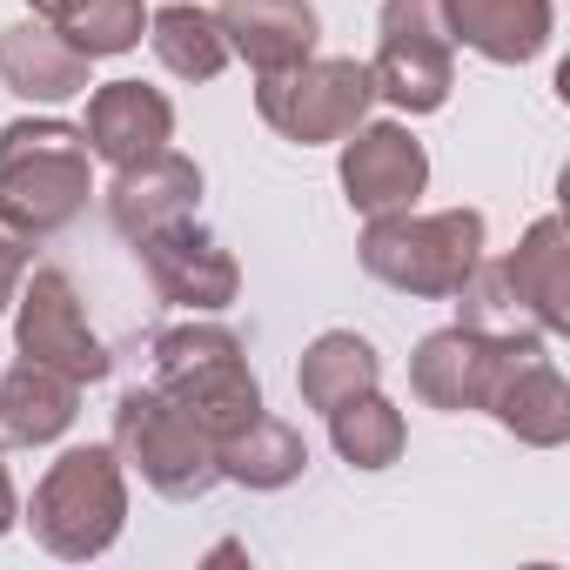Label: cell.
<instances>
[{"mask_svg": "<svg viewBox=\"0 0 570 570\" xmlns=\"http://www.w3.org/2000/svg\"><path fill=\"white\" fill-rule=\"evenodd\" d=\"M88 135L68 121H8L0 128V222L28 242L68 228L88 208Z\"/></svg>", "mask_w": 570, "mask_h": 570, "instance_id": "cell-1", "label": "cell"}, {"mask_svg": "<svg viewBox=\"0 0 570 570\" xmlns=\"http://www.w3.org/2000/svg\"><path fill=\"white\" fill-rule=\"evenodd\" d=\"M121 517H128V483H121V450L115 443H81V450H61L28 503V523L35 537L55 550V557H101L115 537H121Z\"/></svg>", "mask_w": 570, "mask_h": 570, "instance_id": "cell-2", "label": "cell"}, {"mask_svg": "<svg viewBox=\"0 0 570 570\" xmlns=\"http://www.w3.org/2000/svg\"><path fill=\"white\" fill-rule=\"evenodd\" d=\"M483 262V215L436 208V215H376L363 235V268L403 296H456L470 268Z\"/></svg>", "mask_w": 570, "mask_h": 570, "instance_id": "cell-3", "label": "cell"}, {"mask_svg": "<svg viewBox=\"0 0 570 570\" xmlns=\"http://www.w3.org/2000/svg\"><path fill=\"white\" fill-rule=\"evenodd\" d=\"M155 390L175 396L215 443L235 436L248 416H262V383H255L242 343L215 323H188V330L155 336Z\"/></svg>", "mask_w": 570, "mask_h": 570, "instance_id": "cell-4", "label": "cell"}, {"mask_svg": "<svg viewBox=\"0 0 570 570\" xmlns=\"http://www.w3.org/2000/svg\"><path fill=\"white\" fill-rule=\"evenodd\" d=\"M115 450L141 470L148 490H161V497H175V503H195V497H208V490L222 483V470H215V436H208L175 396H161L155 383H148V390H128V396L115 403Z\"/></svg>", "mask_w": 570, "mask_h": 570, "instance_id": "cell-5", "label": "cell"}, {"mask_svg": "<svg viewBox=\"0 0 570 570\" xmlns=\"http://www.w3.org/2000/svg\"><path fill=\"white\" fill-rule=\"evenodd\" d=\"M376 101V81L363 61H296V68H282V75H262L255 88V108L262 121L282 135V141H343L350 128H363Z\"/></svg>", "mask_w": 570, "mask_h": 570, "instance_id": "cell-6", "label": "cell"}, {"mask_svg": "<svg viewBox=\"0 0 570 570\" xmlns=\"http://www.w3.org/2000/svg\"><path fill=\"white\" fill-rule=\"evenodd\" d=\"M450 28H443V0H383V41L370 61V81L383 101H396L403 115H436L456 88V61H450Z\"/></svg>", "mask_w": 570, "mask_h": 570, "instance_id": "cell-7", "label": "cell"}, {"mask_svg": "<svg viewBox=\"0 0 570 570\" xmlns=\"http://www.w3.org/2000/svg\"><path fill=\"white\" fill-rule=\"evenodd\" d=\"M21 316H14V343L28 363H48L75 383H101L108 376V343L88 330V309L75 296V282L61 268H35L21 282Z\"/></svg>", "mask_w": 570, "mask_h": 570, "instance_id": "cell-8", "label": "cell"}, {"mask_svg": "<svg viewBox=\"0 0 570 570\" xmlns=\"http://www.w3.org/2000/svg\"><path fill=\"white\" fill-rule=\"evenodd\" d=\"M135 255H141V268H148V282H155V296L175 303V309H228V303L242 296L235 255H228L222 235H208L195 215H181V222L141 235Z\"/></svg>", "mask_w": 570, "mask_h": 570, "instance_id": "cell-9", "label": "cell"}, {"mask_svg": "<svg viewBox=\"0 0 570 570\" xmlns=\"http://www.w3.org/2000/svg\"><path fill=\"white\" fill-rule=\"evenodd\" d=\"M530 343H543V336H483V330H463V323L436 330L410 356V390L430 410H483L497 376H503V363L517 350H530Z\"/></svg>", "mask_w": 570, "mask_h": 570, "instance_id": "cell-10", "label": "cell"}, {"mask_svg": "<svg viewBox=\"0 0 570 570\" xmlns=\"http://www.w3.org/2000/svg\"><path fill=\"white\" fill-rule=\"evenodd\" d=\"M423 181H430V155L403 121H370L343 135V195L356 215L376 222V215L416 208Z\"/></svg>", "mask_w": 570, "mask_h": 570, "instance_id": "cell-11", "label": "cell"}, {"mask_svg": "<svg viewBox=\"0 0 570 570\" xmlns=\"http://www.w3.org/2000/svg\"><path fill=\"white\" fill-rule=\"evenodd\" d=\"M88 155H101L108 168H135L148 155L168 148L175 135V108L161 88H141V81H108L88 95Z\"/></svg>", "mask_w": 570, "mask_h": 570, "instance_id": "cell-12", "label": "cell"}, {"mask_svg": "<svg viewBox=\"0 0 570 570\" xmlns=\"http://www.w3.org/2000/svg\"><path fill=\"white\" fill-rule=\"evenodd\" d=\"M215 28L228 55H242L255 75H282L316 55V8L309 0H222Z\"/></svg>", "mask_w": 570, "mask_h": 570, "instance_id": "cell-13", "label": "cell"}, {"mask_svg": "<svg viewBox=\"0 0 570 570\" xmlns=\"http://www.w3.org/2000/svg\"><path fill=\"white\" fill-rule=\"evenodd\" d=\"M195 202H202V168H195L188 155L161 148V155H148V161H135V168H115L108 222H115L128 242H141V235H155V228L195 215Z\"/></svg>", "mask_w": 570, "mask_h": 570, "instance_id": "cell-14", "label": "cell"}, {"mask_svg": "<svg viewBox=\"0 0 570 570\" xmlns=\"http://www.w3.org/2000/svg\"><path fill=\"white\" fill-rule=\"evenodd\" d=\"M483 410L503 430H517L523 443H537V450H557L570 436V390H563L557 363L543 356V343H530V350H517L503 363V376H497V390H490Z\"/></svg>", "mask_w": 570, "mask_h": 570, "instance_id": "cell-15", "label": "cell"}, {"mask_svg": "<svg viewBox=\"0 0 570 570\" xmlns=\"http://www.w3.org/2000/svg\"><path fill=\"white\" fill-rule=\"evenodd\" d=\"M497 275H503L510 303L537 323V336H563L570 330V248H563V222L557 215H543L517 242V255L497 262Z\"/></svg>", "mask_w": 570, "mask_h": 570, "instance_id": "cell-16", "label": "cell"}, {"mask_svg": "<svg viewBox=\"0 0 570 570\" xmlns=\"http://www.w3.org/2000/svg\"><path fill=\"white\" fill-rule=\"evenodd\" d=\"M550 0H443L450 41L476 48L497 68H523L550 48Z\"/></svg>", "mask_w": 570, "mask_h": 570, "instance_id": "cell-17", "label": "cell"}, {"mask_svg": "<svg viewBox=\"0 0 570 570\" xmlns=\"http://www.w3.org/2000/svg\"><path fill=\"white\" fill-rule=\"evenodd\" d=\"M88 55L68 48L41 14L35 21H14L8 35H0V88L21 95V101H68V95H88Z\"/></svg>", "mask_w": 570, "mask_h": 570, "instance_id": "cell-18", "label": "cell"}, {"mask_svg": "<svg viewBox=\"0 0 570 570\" xmlns=\"http://www.w3.org/2000/svg\"><path fill=\"white\" fill-rule=\"evenodd\" d=\"M81 410V383L48 370V363H14L0 376V443H21V450H41L55 443Z\"/></svg>", "mask_w": 570, "mask_h": 570, "instance_id": "cell-19", "label": "cell"}, {"mask_svg": "<svg viewBox=\"0 0 570 570\" xmlns=\"http://www.w3.org/2000/svg\"><path fill=\"white\" fill-rule=\"evenodd\" d=\"M215 470L242 490H282L309 470V443H303V430L275 423V416H248L235 436L215 443Z\"/></svg>", "mask_w": 570, "mask_h": 570, "instance_id": "cell-20", "label": "cell"}, {"mask_svg": "<svg viewBox=\"0 0 570 570\" xmlns=\"http://www.w3.org/2000/svg\"><path fill=\"white\" fill-rule=\"evenodd\" d=\"M296 383H303V403L330 416L336 403H350V396H363V390L383 383V356H376L370 336H356V330H330V336H316V343L303 350Z\"/></svg>", "mask_w": 570, "mask_h": 570, "instance_id": "cell-21", "label": "cell"}, {"mask_svg": "<svg viewBox=\"0 0 570 570\" xmlns=\"http://www.w3.org/2000/svg\"><path fill=\"white\" fill-rule=\"evenodd\" d=\"M28 8H35L68 48H81L88 61L128 55V48H141V35H148V8H141V0H28Z\"/></svg>", "mask_w": 570, "mask_h": 570, "instance_id": "cell-22", "label": "cell"}, {"mask_svg": "<svg viewBox=\"0 0 570 570\" xmlns=\"http://www.w3.org/2000/svg\"><path fill=\"white\" fill-rule=\"evenodd\" d=\"M148 48H155V61H161L168 75H181V81H215V75L228 68V41H222L215 14H208V8H188V0L148 14Z\"/></svg>", "mask_w": 570, "mask_h": 570, "instance_id": "cell-23", "label": "cell"}, {"mask_svg": "<svg viewBox=\"0 0 570 570\" xmlns=\"http://www.w3.org/2000/svg\"><path fill=\"white\" fill-rule=\"evenodd\" d=\"M330 443H336V456L356 463V470H390V463L403 456V410H396L390 396L363 390V396H350V403L330 410Z\"/></svg>", "mask_w": 570, "mask_h": 570, "instance_id": "cell-24", "label": "cell"}, {"mask_svg": "<svg viewBox=\"0 0 570 570\" xmlns=\"http://www.w3.org/2000/svg\"><path fill=\"white\" fill-rule=\"evenodd\" d=\"M28 255H35V248H28V235L0 222V309L21 296V282H28Z\"/></svg>", "mask_w": 570, "mask_h": 570, "instance_id": "cell-25", "label": "cell"}, {"mask_svg": "<svg viewBox=\"0 0 570 570\" xmlns=\"http://www.w3.org/2000/svg\"><path fill=\"white\" fill-rule=\"evenodd\" d=\"M14 530V483H8V463H0V537Z\"/></svg>", "mask_w": 570, "mask_h": 570, "instance_id": "cell-26", "label": "cell"}]
</instances>
